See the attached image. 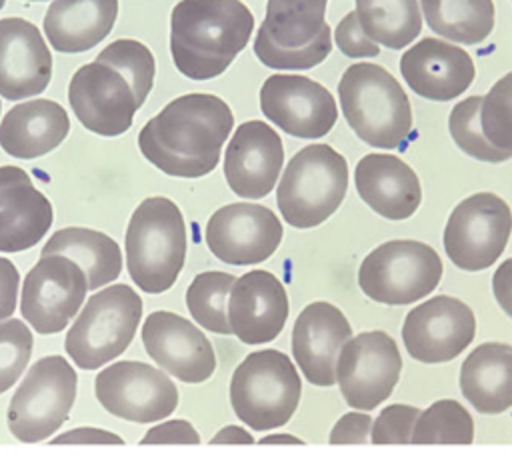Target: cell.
<instances>
[{
  "instance_id": "obj_1",
  "label": "cell",
  "mask_w": 512,
  "mask_h": 458,
  "mask_svg": "<svg viewBox=\"0 0 512 458\" xmlns=\"http://www.w3.org/2000/svg\"><path fill=\"white\" fill-rule=\"evenodd\" d=\"M234 128L230 106L214 94H184L168 102L138 134L144 158L168 176L200 178L220 160Z\"/></svg>"
},
{
  "instance_id": "obj_2",
  "label": "cell",
  "mask_w": 512,
  "mask_h": 458,
  "mask_svg": "<svg viewBox=\"0 0 512 458\" xmlns=\"http://www.w3.org/2000/svg\"><path fill=\"white\" fill-rule=\"evenodd\" d=\"M254 16L240 0H180L170 16V54L186 78L220 76L246 48Z\"/></svg>"
},
{
  "instance_id": "obj_3",
  "label": "cell",
  "mask_w": 512,
  "mask_h": 458,
  "mask_svg": "<svg viewBox=\"0 0 512 458\" xmlns=\"http://www.w3.org/2000/svg\"><path fill=\"white\" fill-rule=\"evenodd\" d=\"M338 98L348 126L370 146L398 148L412 134L410 100L380 64L348 66L338 82Z\"/></svg>"
},
{
  "instance_id": "obj_4",
  "label": "cell",
  "mask_w": 512,
  "mask_h": 458,
  "mask_svg": "<svg viewBox=\"0 0 512 458\" xmlns=\"http://www.w3.org/2000/svg\"><path fill=\"white\" fill-rule=\"evenodd\" d=\"M186 222L164 196H150L132 212L126 228V266L138 288L160 294L172 288L186 260Z\"/></svg>"
},
{
  "instance_id": "obj_5",
  "label": "cell",
  "mask_w": 512,
  "mask_h": 458,
  "mask_svg": "<svg viewBox=\"0 0 512 458\" xmlns=\"http://www.w3.org/2000/svg\"><path fill=\"white\" fill-rule=\"evenodd\" d=\"M348 190V162L328 144H308L286 164L276 204L286 224L314 228L328 220Z\"/></svg>"
},
{
  "instance_id": "obj_6",
  "label": "cell",
  "mask_w": 512,
  "mask_h": 458,
  "mask_svg": "<svg viewBox=\"0 0 512 458\" xmlns=\"http://www.w3.org/2000/svg\"><path fill=\"white\" fill-rule=\"evenodd\" d=\"M300 394L296 366L284 352L272 348L248 354L230 380L232 410L256 432L284 426L294 416Z\"/></svg>"
},
{
  "instance_id": "obj_7",
  "label": "cell",
  "mask_w": 512,
  "mask_h": 458,
  "mask_svg": "<svg viewBox=\"0 0 512 458\" xmlns=\"http://www.w3.org/2000/svg\"><path fill=\"white\" fill-rule=\"evenodd\" d=\"M142 318V298L128 284L108 286L88 298L72 322L64 348L82 370H94L120 356Z\"/></svg>"
},
{
  "instance_id": "obj_8",
  "label": "cell",
  "mask_w": 512,
  "mask_h": 458,
  "mask_svg": "<svg viewBox=\"0 0 512 458\" xmlns=\"http://www.w3.org/2000/svg\"><path fill=\"white\" fill-rule=\"evenodd\" d=\"M438 252L418 240H388L360 264L358 286L378 304L404 306L428 296L442 278Z\"/></svg>"
},
{
  "instance_id": "obj_9",
  "label": "cell",
  "mask_w": 512,
  "mask_h": 458,
  "mask_svg": "<svg viewBox=\"0 0 512 458\" xmlns=\"http://www.w3.org/2000/svg\"><path fill=\"white\" fill-rule=\"evenodd\" d=\"M76 382V370L62 356L34 362L8 404L10 432L30 444L52 436L76 400Z\"/></svg>"
},
{
  "instance_id": "obj_10",
  "label": "cell",
  "mask_w": 512,
  "mask_h": 458,
  "mask_svg": "<svg viewBox=\"0 0 512 458\" xmlns=\"http://www.w3.org/2000/svg\"><path fill=\"white\" fill-rule=\"evenodd\" d=\"M512 234V210L494 192H476L452 210L444 228L450 262L466 272L490 268Z\"/></svg>"
},
{
  "instance_id": "obj_11",
  "label": "cell",
  "mask_w": 512,
  "mask_h": 458,
  "mask_svg": "<svg viewBox=\"0 0 512 458\" xmlns=\"http://www.w3.org/2000/svg\"><path fill=\"white\" fill-rule=\"evenodd\" d=\"M88 276L64 254L42 256L26 274L20 312L40 334L62 332L84 304Z\"/></svg>"
},
{
  "instance_id": "obj_12",
  "label": "cell",
  "mask_w": 512,
  "mask_h": 458,
  "mask_svg": "<svg viewBox=\"0 0 512 458\" xmlns=\"http://www.w3.org/2000/svg\"><path fill=\"white\" fill-rule=\"evenodd\" d=\"M398 344L382 330L352 336L340 348L336 382L348 406L372 410L382 404L400 380Z\"/></svg>"
},
{
  "instance_id": "obj_13",
  "label": "cell",
  "mask_w": 512,
  "mask_h": 458,
  "mask_svg": "<svg viewBox=\"0 0 512 458\" xmlns=\"http://www.w3.org/2000/svg\"><path fill=\"white\" fill-rule=\"evenodd\" d=\"M94 392L106 412L140 424L162 420L178 406L176 384L162 370L138 360H120L100 370Z\"/></svg>"
},
{
  "instance_id": "obj_14",
  "label": "cell",
  "mask_w": 512,
  "mask_h": 458,
  "mask_svg": "<svg viewBox=\"0 0 512 458\" xmlns=\"http://www.w3.org/2000/svg\"><path fill=\"white\" fill-rule=\"evenodd\" d=\"M476 334V318L468 304L438 294L414 306L402 324L406 352L424 364H440L462 354Z\"/></svg>"
},
{
  "instance_id": "obj_15",
  "label": "cell",
  "mask_w": 512,
  "mask_h": 458,
  "mask_svg": "<svg viewBox=\"0 0 512 458\" xmlns=\"http://www.w3.org/2000/svg\"><path fill=\"white\" fill-rule=\"evenodd\" d=\"M260 108L280 130L308 140L326 136L338 118L328 88L300 74L268 76L260 88Z\"/></svg>"
},
{
  "instance_id": "obj_16",
  "label": "cell",
  "mask_w": 512,
  "mask_h": 458,
  "mask_svg": "<svg viewBox=\"0 0 512 458\" xmlns=\"http://www.w3.org/2000/svg\"><path fill=\"white\" fill-rule=\"evenodd\" d=\"M284 236L278 216L260 204L234 202L218 208L206 224L210 252L226 264H258L270 258Z\"/></svg>"
},
{
  "instance_id": "obj_17",
  "label": "cell",
  "mask_w": 512,
  "mask_h": 458,
  "mask_svg": "<svg viewBox=\"0 0 512 458\" xmlns=\"http://www.w3.org/2000/svg\"><path fill=\"white\" fill-rule=\"evenodd\" d=\"M68 102L80 124L100 136L124 134L138 110L128 80L116 68L96 60L74 72Z\"/></svg>"
},
{
  "instance_id": "obj_18",
  "label": "cell",
  "mask_w": 512,
  "mask_h": 458,
  "mask_svg": "<svg viewBox=\"0 0 512 458\" xmlns=\"http://www.w3.org/2000/svg\"><path fill=\"white\" fill-rule=\"evenodd\" d=\"M142 342L148 356L162 370L186 384H200L216 370L210 340L180 314L152 312L142 324Z\"/></svg>"
},
{
  "instance_id": "obj_19",
  "label": "cell",
  "mask_w": 512,
  "mask_h": 458,
  "mask_svg": "<svg viewBox=\"0 0 512 458\" xmlns=\"http://www.w3.org/2000/svg\"><path fill=\"white\" fill-rule=\"evenodd\" d=\"M284 164V146L274 128L262 120L240 124L224 152V176L242 198H264L272 192Z\"/></svg>"
},
{
  "instance_id": "obj_20",
  "label": "cell",
  "mask_w": 512,
  "mask_h": 458,
  "mask_svg": "<svg viewBox=\"0 0 512 458\" xmlns=\"http://www.w3.org/2000/svg\"><path fill=\"white\" fill-rule=\"evenodd\" d=\"M284 284L268 270H252L236 278L228 296V322L244 344L274 340L288 320Z\"/></svg>"
},
{
  "instance_id": "obj_21",
  "label": "cell",
  "mask_w": 512,
  "mask_h": 458,
  "mask_svg": "<svg viewBox=\"0 0 512 458\" xmlns=\"http://www.w3.org/2000/svg\"><path fill=\"white\" fill-rule=\"evenodd\" d=\"M350 338L348 318L330 302H312L298 314L292 328V354L310 384H336V360Z\"/></svg>"
},
{
  "instance_id": "obj_22",
  "label": "cell",
  "mask_w": 512,
  "mask_h": 458,
  "mask_svg": "<svg viewBox=\"0 0 512 458\" xmlns=\"http://www.w3.org/2000/svg\"><path fill=\"white\" fill-rule=\"evenodd\" d=\"M52 78V54L40 30L18 16L0 20V96H38Z\"/></svg>"
},
{
  "instance_id": "obj_23",
  "label": "cell",
  "mask_w": 512,
  "mask_h": 458,
  "mask_svg": "<svg viewBox=\"0 0 512 458\" xmlns=\"http://www.w3.org/2000/svg\"><path fill=\"white\" fill-rule=\"evenodd\" d=\"M400 74L418 96L446 102L470 88L476 68L464 48L438 38H422L402 54Z\"/></svg>"
},
{
  "instance_id": "obj_24",
  "label": "cell",
  "mask_w": 512,
  "mask_h": 458,
  "mask_svg": "<svg viewBox=\"0 0 512 458\" xmlns=\"http://www.w3.org/2000/svg\"><path fill=\"white\" fill-rule=\"evenodd\" d=\"M52 204L34 188L28 172L0 166V252L36 246L52 226Z\"/></svg>"
},
{
  "instance_id": "obj_25",
  "label": "cell",
  "mask_w": 512,
  "mask_h": 458,
  "mask_svg": "<svg viewBox=\"0 0 512 458\" xmlns=\"http://www.w3.org/2000/svg\"><path fill=\"white\" fill-rule=\"evenodd\" d=\"M354 184L368 208L388 220L410 218L422 202L420 178L394 154H366L356 164Z\"/></svg>"
},
{
  "instance_id": "obj_26",
  "label": "cell",
  "mask_w": 512,
  "mask_h": 458,
  "mask_svg": "<svg viewBox=\"0 0 512 458\" xmlns=\"http://www.w3.org/2000/svg\"><path fill=\"white\" fill-rule=\"evenodd\" d=\"M66 110L46 98L16 104L0 122V146L14 158L32 160L52 152L68 136Z\"/></svg>"
},
{
  "instance_id": "obj_27",
  "label": "cell",
  "mask_w": 512,
  "mask_h": 458,
  "mask_svg": "<svg viewBox=\"0 0 512 458\" xmlns=\"http://www.w3.org/2000/svg\"><path fill=\"white\" fill-rule=\"evenodd\" d=\"M118 16V0H52L44 34L58 52H86L100 44Z\"/></svg>"
},
{
  "instance_id": "obj_28",
  "label": "cell",
  "mask_w": 512,
  "mask_h": 458,
  "mask_svg": "<svg viewBox=\"0 0 512 458\" xmlns=\"http://www.w3.org/2000/svg\"><path fill=\"white\" fill-rule=\"evenodd\" d=\"M460 392L480 414L512 408V344L476 346L460 366Z\"/></svg>"
},
{
  "instance_id": "obj_29",
  "label": "cell",
  "mask_w": 512,
  "mask_h": 458,
  "mask_svg": "<svg viewBox=\"0 0 512 458\" xmlns=\"http://www.w3.org/2000/svg\"><path fill=\"white\" fill-rule=\"evenodd\" d=\"M48 254H64L78 262L88 276L90 290L110 284L122 272V254L116 240L92 228L70 226L54 232L42 248V256Z\"/></svg>"
},
{
  "instance_id": "obj_30",
  "label": "cell",
  "mask_w": 512,
  "mask_h": 458,
  "mask_svg": "<svg viewBox=\"0 0 512 458\" xmlns=\"http://www.w3.org/2000/svg\"><path fill=\"white\" fill-rule=\"evenodd\" d=\"M420 6L432 32L460 44H478L494 30L492 0H420Z\"/></svg>"
},
{
  "instance_id": "obj_31",
  "label": "cell",
  "mask_w": 512,
  "mask_h": 458,
  "mask_svg": "<svg viewBox=\"0 0 512 458\" xmlns=\"http://www.w3.org/2000/svg\"><path fill=\"white\" fill-rule=\"evenodd\" d=\"M364 32L390 50L406 48L422 30L418 0H356Z\"/></svg>"
},
{
  "instance_id": "obj_32",
  "label": "cell",
  "mask_w": 512,
  "mask_h": 458,
  "mask_svg": "<svg viewBox=\"0 0 512 458\" xmlns=\"http://www.w3.org/2000/svg\"><path fill=\"white\" fill-rule=\"evenodd\" d=\"M326 4L328 0H268L262 26L280 46H306L328 26Z\"/></svg>"
},
{
  "instance_id": "obj_33",
  "label": "cell",
  "mask_w": 512,
  "mask_h": 458,
  "mask_svg": "<svg viewBox=\"0 0 512 458\" xmlns=\"http://www.w3.org/2000/svg\"><path fill=\"white\" fill-rule=\"evenodd\" d=\"M234 282V274L220 270H208L194 276L186 290L190 316L210 332L232 334L228 322V296Z\"/></svg>"
},
{
  "instance_id": "obj_34",
  "label": "cell",
  "mask_w": 512,
  "mask_h": 458,
  "mask_svg": "<svg viewBox=\"0 0 512 458\" xmlns=\"http://www.w3.org/2000/svg\"><path fill=\"white\" fill-rule=\"evenodd\" d=\"M474 420L456 400L444 398L418 414L412 444H472Z\"/></svg>"
},
{
  "instance_id": "obj_35",
  "label": "cell",
  "mask_w": 512,
  "mask_h": 458,
  "mask_svg": "<svg viewBox=\"0 0 512 458\" xmlns=\"http://www.w3.org/2000/svg\"><path fill=\"white\" fill-rule=\"evenodd\" d=\"M96 62L116 68L132 86L138 108L144 104L156 74V62L146 44L132 38L114 40L96 56Z\"/></svg>"
},
{
  "instance_id": "obj_36",
  "label": "cell",
  "mask_w": 512,
  "mask_h": 458,
  "mask_svg": "<svg viewBox=\"0 0 512 458\" xmlns=\"http://www.w3.org/2000/svg\"><path fill=\"white\" fill-rule=\"evenodd\" d=\"M480 106L482 98L480 96H468L460 100L452 110L448 118V130L456 146L482 162H504L512 158L510 150H502L488 142L482 130L480 122Z\"/></svg>"
},
{
  "instance_id": "obj_37",
  "label": "cell",
  "mask_w": 512,
  "mask_h": 458,
  "mask_svg": "<svg viewBox=\"0 0 512 458\" xmlns=\"http://www.w3.org/2000/svg\"><path fill=\"white\" fill-rule=\"evenodd\" d=\"M332 50V30L326 26L310 44L300 48H286L272 40L264 26L258 28L254 38V54L256 58L268 66L278 70H306L320 64Z\"/></svg>"
},
{
  "instance_id": "obj_38",
  "label": "cell",
  "mask_w": 512,
  "mask_h": 458,
  "mask_svg": "<svg viewBox=\"0 0 512 458\" xmlns=\"http://www.w3.org/2000/svg\"><path fill=\"white\" fill-rule=\"evenodd\" d=\"M480 122L488 142L512 152V72L496 80L482 96Z\"/></svg>"
},
{
  "instance_id": "obj_39",
  "label": "cell",
  "mask_w": 512,
  "mask_h": 458,
  "mask_svg": "<svg viewBox=\"0 0 512 458\" xmlns=\"http://www.w3.org/2000/svg\"><path fill=\"white\" fill-rule=\"evenodd\" d=\"M32 356V332L22 320L0 322V394L18 382Z\"/></svg>"
},
{
  "instance_id": "obj_40",
  "label": "cell",
  "mask_w": 512,
  "mask_h": 458,
  "mask_svg": "<svg viewBox=\"0 0 512 458\" xmlns=\"http://www.w3.org/2000/svg\"><path fill=\"white\" fill-rule=\"evenodd\" d=\"M422 410L410 404L386 406L372 424V444H412V430Z\"/></svg>"
},
{
  "instance_id": "obj_41",
  "label": "cell",
  "mask_w": 512,
  "mask_h": 458,
  "mask_svg": "<svg viewBox=\"0 0 512 458\" xmlns=\"http://www.w3.org/2000/svg\"><path fill=\"white\" fill-rule=\"evenodd\" d=\"M334 40H336V46L340 48V52L350 58H374L380 54L378 42H374L364 32L356 12H348L338 22V26L334 30Z\"/></svg>"
},
{
  "instance_id": "obj_42",
  "label": "cell",
  "mask_w": 512,
  "mask_h": 458,
  "mask_svg": "<svg viewBox=\"0 0 512 458\" xmlns=\"http://www.w3.org/2000/svg\"><path fill=\"white\" fill-rule=\"evenodd\" d=\"M372 432V418L364 412L340 416L330 432V444H366Z\"/></svg>"
},
{
  "instance_id": "obj_43",
  "label": "cell",
  "mask_w": 512,
  "mask_h": 458,
  "mask_svg": "<svg viewBox=\"0 0 512 458\" xmlns=\"http://www.w3.org/2000/svg\"><path fill=\"white\" fill-rule=\"evenodd\" d=\"M142 444H198L196 428L186 420H168L152 426L140 440Z\"/></svg>"
},
{
  "instance_id": "obj_44",
  "label": "cell",
  "mask_w": 512,
  "mask_h": 458,
  "mask_svg": "<svg viewBox=\"0 0 512 458\" xmlns=\"http://www.w3.org/2000/svg\"><path fill=\"white\" fill-rule=\"evenodd\" d=\"M18 284L20 276L16 266L8 258L0 256V322L10 318L16 310Z\"/></svg>"
},
{
  "instance_id": "obj_45",
  "label": "cell",
  "mask_w": 512,
  "mask_h": 458,
  "mask_svg": "<svg viewBox=\"0 0 512 458\" xmlns=\"http://www.w3.org/2000/svg\"><path fill=\"white\" fill-rule=\"evenodd\" d=\"M52 444H124V440L102 428H74L52 438Z\"/></svg>"
},
{
  "instance_id": "obj_46",
  "label": "cell",
  "mask_w": 512,
  "mask_h": 458,
  "mask_svg": "<svg viewBox=\"0 0 512 458\" xmlns=\"http://www.w3.org/2000/svg\"><path fill=\"white\" fill-rule=\"evenodd\" d=\"M492 292L500 308L512 318V258L496 268L492 276Z\"/></svg>"
},
{
  "instance_id": "obj_47",
  "label": "cell",
  "mask_w": 512,
  "mask_h": 458,
  "mask_svg": "<svg viewBox=\"0 0 512 458\" xmlns=\"http://www.w3.org/2000/svg\"><path fill=\"white\" fill-rule=\"evenodd\" d=\"M254 438L240 426H224L210 438V444H252Z\"/></svg>"
},
{
  "instance_id": "obj_48",
  "label": "cell",
  "mask_w": 512,
  "mask_h": 458,
  "mask_svg": "<svg viewBox=\"0 0 512 458\" xmlns=\"http://www.w3.org/2000/svg\"><path fill=\"white\" fill-rule=\"evenodd\" d=\"M260 444H304V440L292 436V434H270L260 438Z\"/></svg>"
},
{
  "instance_id": "obj_49",
  "label": "cell",
  "mask_w": 512,
  "mask_h": 458,
  "mask_svg": "<svg viewBox=\"0 0 512 458\" xmlns=\"http://www.w3.org/2000/svg\"><path fill=\"white\" fill-rule=\"evenodd\" d=\"M26 2H44V0H26Z\"/></svg>"
},
{
  "instance_id": "obj_50",
  "label": "cell",
  "mask_w": 512,
  "mask_h": 458,
  "mask_svg": "<svg viewBox=\"0 0 512 458\" xmlns=\"http://www.w3.org/2000/svg\"><path fill=\"white\" fill-rule=\"evenodd\" d=\"M2 6H4V0H0V10H2Z\"/></svg>"
}]
</instances>
